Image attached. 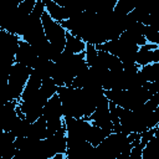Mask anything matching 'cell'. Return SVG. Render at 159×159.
<instances>
[{"instance_id": "cell-1", "label": "cell", "mask_w": 159, "mask_h": 159, "mask_svg": "<svg viewBox=\"0 0 159 159\" xmlns=\"http://www.w3.org/2000/svg\"><path fill=\"white\" fill-rule=\"evenodd\" d=\"M87 67L84 53H70L67 51H62L57 61L53 66L52 80L58 86H71L72 80L84 68Z\"/></svg>"}, {"instance_id": "cell-2", "label": "cell", "mask_w": 159, "mask_h": 159, "mask_svg": "<svg viewBox=\"0 0 159 159\" xmlns=\"http://www.w3.org/2000/svg\"><path fill=\"white\" fill-rule=\"evenodd\" d=\"M104 96L108 98V101L122 108L134 109L145 103L153 96V93H150L144 86H140L129 89H106Z\"/></svg>"}, {"instance_id": "cell-3", "label": "cell", "mask_w": 159, "mask_h": 159, "mask_svg": "<svg viewBox=\"0 0 159 159\" xmlns=\"http://www.w3.org/2000/svg\"><path fill=\"white\" fill-rule=\"evenodd\" d=\"M132 148L129 135L122 132L109 133L98 145L94 147V159H117L118 155Z\"/></svg>"}, {"instance_id": "cell-4", "label": "cell", "mask_w": 159, "mask_h": 159, "mask_svg": "<svg viewBox=\"0 0 159 159\" xmlns=\"http://www.w3.org/2000/svg\"><path fill=\"white\" fill-rule=\"evenodd\" d=\"M96 48L107 51V52L117 56L123 65H132V63H135V56H137L139 46L130 42L128 39H125L124 36L120 35L117 39L96 45Z\"/></svg>"}, {"instance_id": "cell-5", "label": "cell", "mask_w": 159, "mask_h": 159, "mask_svg": "<svg viewBox=\"0 0 159 159\" xmlns=\"http://www.w3.org/2000/svg\"><path fill=\"white\" fill-rule=\"evenodd\" d=\"M43 12H45L43 1L42 0H37L35 6H34V9H32V11L27 16L24 34L20 36L21 40L29 42L30 45H35L39 41L46 39L45 37V32H43V27H42V21H41V16H42Z\"/></svg>"}, {"instance_id": "cell-6", "label": "cell", "mask_w": 159, "mask_h": 159, "mask_svg": "<svg viewBox=\"0 0 159 159\" xmlns=\"http://www.w3.org/2000/svg\"><path fill=\"white\" fill-rule=\"evenodd\" d=\"M48 97L41 91V88H39L34 94L19 99L17 108L30 122H35L39 117L42 116V109Z\"/></svg>"}, {"instance_id": "cell-7", "label": "cell", "mask_w": 159, "mask_h": 159, "mask_svg": "<svg viewBox=\"0 0 159 159\" xmlns=\"http://www.w3.org/2000/svg\"><path fill=\"white\" fill-rule=\"evenodd\" d=\"M42 116L46 120L50 135L63 127V112H62L61 101L57 93H55L47 99L42 109Z\"/></svg>"}, {"instance_id": "cell-8", "label": "cell", "mask_w": 159, "mask_h": 159, "mask_svg": "<svg viewBox=\"0 0 159 159\" xmlns=\"http://www.w3.org/2000/svg\"><path fill=\"white\" fill-rule=\"evenodd\" d=\"M30 73H31V67H27L16 62H14V65L11 66L10 73L7 77V86L14 101L20 99L24 87L30 77Z\"/></svg>"}, {"instance_id": "cell-9", "label": "cell", "mask_w": 159, "mask_h": 159, "mask_svg": "<svg viewBox=\"0 0 159 159\" xmlns=\"http://www.w3.org/2000/svg\"><path fill=\"white\" fill-rule=\"evenodd\" d=\"M41 21H42V27H43L45 37L52 45H55L60 50H63L65 42H66V32L67 31L62 27V25L60 22H57L53 19H51V16L46 11L42 14Z\"/></svg>"}, {"instance_id": "cell-10", "label": "cell", "mask_w": 159, "mask_h": 159, "mask_svg": "<svg viewBox=\"0 0 159 159\" xmlns=\"http://www.w3.org/2000/svg\"><path fill=\"white\" fill-rule=\"evenodd\" d=\"M87 120H89L91 124L98 125V127H101L108 132L113 130V123L111 120L109 107H108V98L106 96L98 102V104L96 106L92 114L87 118Z\"/></svg>"}, {"instance_id": "cell-11", "label": "cell", "mask_w": 159, "mask_h": 159, "mask_svg": "<svg viewBox=\"0 0 159 159\" xmlns=\"http://www.w3.org/2000/svg\"><path fill=\"white\" fill-rule=\"evenodd\" d=\"M17 101H10L0 106V129L10 132L17 119Z\"/></svg>"}, {"instance_id": "cell-12", "label": "cell", "mask_w": 159, "mask_h": 159, "mask_svg": "<svg viewBox=\"0 0 159 159\" xmlns=\"http://www.w3.org/2000/svg\"><path fill=\"white\" fill-rule=\"evenodd\" d=\"M37 57L39 56H37L34 46L20 39L17 48L15 51V58H14L15 62L24 65V66H27V67H32L35 61L37 60Z\"/></svg>"}, {"instance_id": "cell-13", "label": "cell", "mask_w": 159, "mask_h": 159, "mask_svg": "<svg viewBox=\"0 0 159 159\" xmlns=\"http://www.w3.org/2000/svg\"><path fill=\"white\" fill-rule=\"evenodd\" d=\"M152 62H159V45L147 42L139 46L135 56V63L140 67Z\"/></svg>"}, {"instance_id": "cell-14", "label": "cell", "mask_w": 159, "mask_h": 159, "mask_svg": "<svg viewBox=\"0 0 159 159\" xmlns=\"http://www.w3.org/2000/svg\"><path fill=\"white\" fill-rule=\"evenodd\" d=\"M45 142L51 150V153L55 155L57 153H66L67 148V140H66V130L65 127L60 128L47 138H45Z\"/></svg>"}, {"instance_id": "cell-15", "label": "cell", "mask_w": 159, "mask_h": 159, "mask_svg": "<svg viewBox=\"0 0 159 159\" xmlns=\"http://www.w3.org/2000/svg\"><path fill=\"white\" fill-rule=\"evenodd\" d=\"M37 56L39 57H42V58H47V60H51L53 62L57 61V58L60 57L61 52L63 50H60L58 47H56L55 45H52L47 39H43L41 41H39L37 43L32 45Z\"/></svg>"}, {"instance_id": "cell-16", "label": "cell", "mask_w": 159, "mask_h": 159, "mask_svg": "<svg viewBox=\"0 0 159 159\" xmlns=\"http://www.w3.org/2000/svg\"><path fill=\"white\" fill-rule=\"evenodd\" d=\"M53 66H55L53 61L47 60V58H42V57H37L34 66L31 67V73H34L36 77H39L41 81H43L46 78L52 77Z\"/></svg>"}, {"instance_id": "cell-17", "label": "cell", "mask_w": 159, "mask_h": 159, "mask_svg": "<svg viewBox=\"0 0 159 159\" xmlns=\"http://www.w3.org/2000/svg\"><path fill=\"white\" fill-rule=\"evenodd\" d=\"M143 29H144V25L139 21H135L130 26H128L120 35L124 36L125 39H128L130 42H133L138 46H142V45L147 43L144 35H143Z\"/></svg>"}, {"instance_id": "cell-18", "label": "cell", "mask_w": 159, "mask_h": 159, "mask_svg": "<svg viewBox=\"0 0 159 159\" xmlns=\"http://www.w3.org/2000/svg\"><path fill=\"white\" fill-rule=\"evenodd\" d=\"M43 5H45V11L51 16V19H53L57 22H62L63 20H67L70 17L67 9L65 6H61L58 4H56L52 0H42Z\"/></svg>"}, {"instance_id": "cell-19", "label": "cell", "mask_w": 159, "mask_h": 159, "mask_svg": "<svg viewBox=\"0 0 159 159\" xmlns=\"http://www.w3.org/2000/svg\"><path fill=\"white\" fill-rule=\"evenodd\" d=\"M97 51H98L97 62L99 65L104 66L109 71H120L123 68V63L120 62V60L117 56H114L107 51H102V50H97Z\"/></svg>"}, {"instance_id": "cell-20", "label": "cell", "mask_w": 159, "mask_h": 159, "mask_svg": "<svg viewBox=\"0 0 159 159\" xmlns=\"http://www.w3.org/2000/svg\"><path fill=\"white\" fill-rule=\"evenodd\" d=\"M48 135H50V132L47 129V124H46V120H45L43 116L39 117L35 122L31 123V127H30V130H29V134H27L29 138L45 139Z\"/></svg>"}, {"instance_id": "cell-21", "label": "cell", "mask_w": 159, "mask_h": 159, "mask_svg": "<svg viewBox=\"0 0 159 159\" xmlns=\"http://www.w3.org/2000/svg\"><path fill=\"white\" fill-rule=\"evenodd\" d=\"M84 48H86V42L82 39L70 32H66V42L63 47L65 51L70 53H80V52H83Z\"/></svg>"}, {"instance_id": "cell-22", "label": "cell", "mask_w": 159, "mask_h": 159, "mask_svg": "<svg viewBox=\"0 0 159 159\" xmlns=\"http://www.w3.org/2000/svg\"><path fill=\"white\" fill-rule=\"evenodd\" d=\"M89 123H91V122H89ZM109 133H112V132H108V130H106V129H103V128H101V127H98V125L91 124V125H89V129H88V133H87V137H86V140L89 142L93 147H96V145H98Z\"/></svg>"}, {"instance_id": "cell-23", "label": "cell", "mask_w": 159, "mask_h": 159, "mask_svg": "<svg viewBox=\"0 0 159 159\" xmlns=\"http://www.w3.org/2000/svg\"><path fill=\"white\" fill-rule=\"evenodd\" d=\"M139 72L144 77L147 82H155L158 81L159 76V62H152L139 67Z\"/></svg>"}, {"instance_id": "cell-24", "label": "cell", "mask_w": 159, "mask_h": 159, "mask_svg": "<svg viewBox=\"0 0 159 159\" xmlns=\"http://www.w3.org/2000/svg\"><path fill=\"white\" fill-rule=\"evenodd\" d=\"M137 1L138 0H117L113 11L119 15H127L135 7Z\"/></svg>"}, {"instance_id": "cell-25", "label": "cell", "mask_w": 159, "mask_h": 159, "mask_svg": "<svg viewBox=\"0 0 159 159\" xmlns=\"http://www.w3.org/2000/svg\"><path fill=\"white\" fill-rule=\"evenodd\" d=\"M143 35L147 42L159 45V29L153 25H144Z\"/></svg>"}, {"instance_id": "cell-26", "label": "cell", "mask_w": 159, "mask_h": 159, "mask_svg": "<svg viewBox=\"0 0 159 159\" xmlns=\"http://www.w3.org/2000/svg\"><path fill=\"white\" fill-rule=\"evenodd\" d=\"M84 53V60H86V63L87 66H93L97 60H98V51L96 48V45H92V43H86V48L83 51Z\"/></svg>"}, {"instance_id": "cell-27", "label": "cell", "mask_w": 159, "mask_h": 159, "mask_svg": "<svg viewBox=\"0 0 159 159\" xmlns=\"http://www.w3.org/2000/svg\"><path fill=\"white\" fill-rule=\"evenodd\" d=\"M41 91L50 98L51 96H53L56 92H57V84L53 82L52 78H46L41 82V86H40Z\"/></svg>"}, {"instance_id": "cell-28", "label": "cell", "mask_w": 159, "mask_h": 159, "mask_svg": "<svg viewBox=\"0 0 159 159\" xmlns=\"http://www.w3.org/2000/svg\"><path fill=\"white\" fill-rule=\"evenodd\" d=\"M24 0H0V7L1 6H17Z\"/></svg>"}, {"instance_id": "cell-29", "label": "cell", "mask_w": 159, "mask_h": 159, "mask_svg": "<svg viewBox=\"0 0 159 159\" xmlns=\"http://www.w3.org/2000/svg\"><path fill=\"white\" fill-rule=\"evenodd\" d=\"M52 1H55L56 4H58V5H61V6H66V5H68L72 0H52Z\"/></svg>"}]
</instances>
